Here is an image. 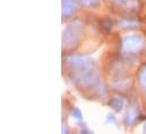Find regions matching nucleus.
I'll return each mask as SVG.
<instances>
[{"mask_svg": "<svg viewBox=\"0 0 146 134\" xmlns=\"http://www.w3.org/2000/svg\"><path fill=\"white\" fill-rule=\"evenodd\" d=\"M144 131H146V125L144 126Z\"/></svg>", "mask_w": 146, "mask_h": 134, "instance_id": "15", "label": "nucleus"}, {"mask_svg": "<svg viewBox=\"0 0 146 134\" xmlns=\"http://www.w3.org/2000/svg\"><path fill=\"white\" fill-rule=\"evenodd\" d=\"M73 1L86 8H94L100 6V0H73Z\"/></svg>", "mask_w": 146, "mask_h": 134, "instance_id": "6", "label": "nucleus"}, {"mask_svg": "<svg viewBox=\"0 0 146 134\" xmlns=\"http://www.w3.org/2000/svg\"><path fill=\"white\" fill-rule=\"evenodd\" d=\"M138 81H139L142 88L146 91V66L139 70V73H138Z\"/></svg>", "mask_w": 146, "mask_h": 134, "instance_id": "8", "label": "nucleus"}, {"mask_svg": "<svg viewBox=\"0 0 146 134\" xmlns=\"http://www.w3.org/2000/svg\"><path fill=\"white\" fill-rule=\"evenodd\" d=\"M108 120H109L110 122H112V123H113V124L119 129V125L117 124V118L114 117V115H113V114H109V115H108Z\"/></svg>", "mask_w": 146, "mask_h": 134, "instance_id": "12", "label": "nucleus"}, {"mask_svg": "<svg viewBox=\"0 0 146 134\" xmlns=\"http://www.w3.org/2000/svg\"><path fill=\"white\" fill-rule=\"evenodd\" d=\"M119 26L122 28H136L138 26L137 22H135L134 19H129V18H123L121 22H119Z\"/></svg>", "mask_w": 146, "mask_h": 134, "instance_id": "7", "label": "nucleus"}, {"mask_svg": "<svg viewBox=\"0 0 146 134\" xmlns=\"http://www.w3.org/2000/svg\"><path fill=\"white\" fill-rule=\"evenodd\" d=\"M112 19L110 18V17H107V18H104L103 19V22H102V27H103V30L107 32V33H110L111 31H112Z\"/></svg>", "mask_w": 146, "mask_h": 134, "instance_id": "9", "label": "nucleus"}, {"mask_svg": "<svg viewBox=\"0 0 146 134\" xmlns=\"http://www.w3.org/2000/svg\"><path fill=\"white\" fill-rule=\"evenodd\" d=\"M62 17L68 18L72 17L74 14L76 12V6L74 3L73 0H62Z\"/></svg>", "mask_w": 146, "mask_h": 134, "instance_id": "4", "label": "nucleus"}, {"mask_svg": "<svg viewBox=\"0 0 146 134\" xmlns=\"http://www.w3.org/2000/svg\"><path fill=\"white\" fill-rule=\"evenodd\" d=\"M143 45L144 39L141 35H127L121 39V47L128 53H133L135 51L141 50Z\"/></svg>", "mask_w": 146, "mask_h": 134, "instance_id": "2", "label": "nucleus"}, {"mask_svg": "<svg viewBox=\"0 0 146 134\" xmlns=\"http://www.w3.org/2000/svg\"><path fill=\"white\" fill-rule=\"evenodd\" d=\"M82 133H92V131H91V130L85 129V130H82Z\"/></svg>", "mask_w": 146, "mask_h": 134, "instance_id": "14", "label": "nucleus"}, {"mask_svg": "<svg viewBox=\"0 0 146 134\" xmlns=\"http://www.w3.org/2000/svg\"><path fill=\"white\" fill-rule=\"evenodd\" d=\"M72 116H73L75 120H77V121H82V120H83V114H82L80 109L77 108V107L73 108V110H72Z\"/></svg>", "mask_w": 146, "mask_h": 134, "instance_id": "11", "label": "nucleus"}, {"mask_svg": "<svg viewBox=\"0 0 146 134\" xmlns=\"http://www.w3.org/2000/svg\"><path fill=\"white\" fill-rule=\"evenodd\" d=\"M82 33V25L73 23L69 24L62 34V44L64 47H73L74 45L78 42Z\"/></svg>", "mask_w": 146, "mask_h": 134, "instance_id": "1", "label": "nucleus"}, {"mask_svg": "<svg viewBox=\"0 0 146 134\" xmlns=\"http://www.w3.org/2000/svg\"><path fill=\"white\" fill-rule=\"evenodd\" d=\"M67 123H65V121L62 122V133H68V126L66 125Z\"/></svg>", "mask_w": 146, "mask_h": 134, "instance_id": "13", "label": "nucleus"}, {"mask_svg": "<svg viewBox=\"0 0 146 134\" xmlns=\"http://www.w3.org/2000/svg\"><path fill=\"white\" fill-rule=\"evenodd\" d=\"M123 105H125V101H123L122 98H120V97H113V98H111V99L108 101V106L111 107V108H112L114 112H117V113H119V112L122 110Z\"/></svg>", "mask_w": 146, "mask_h": 134, "instance_id": "5", "label": "nucleus"}, {"mask_svg": "<svg viewBox=\"0 0 146 134\" xmlns=\"http://www.w3.org/2000/svg\"><path fill=\"white\" fill-rule=\"evenodd\" d=\"M139 117V113L138 110L135 108V107H128V109L126 110L125 113V116H123V121L126 123V125H134L136 123V121L138 120Z\"/></svg>", "mask_w": 146, "mask_h": 134, "instance_id": "3", "label": "nucleus"}, {"mask_svg": "<svg viewBox=\"0 0 146 134\" xmlns=\"http://www.w3.org/2000/svg\"><path fill=\"white\" fill-rule=\"evenodd\" d=\"M110 1L112 3H114L117 6H121V7H127L134 2V0H110Z\"/></svg>", "mask_w": 146, "mask_h": 134, "instance_id": "10", "label": "nucleus"}]
</instances>
